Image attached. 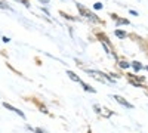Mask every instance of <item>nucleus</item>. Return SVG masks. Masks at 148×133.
<instances>
[{
	"mask_svg": "<svg viewBox=\"0 0 148 133\" xmlns=\"http://www.w3.org/2000/svg\"><path fill=\"white\" fill-rule=\"evenodd\" d=\"M116 35H117L119 39H125L126 37V33L121 31V30H116Z\"/></svg>",
	"mask_w": 148,
	"mask_h": 133,
	"instance_id": "nucleus-5",
	"label": "nucleus"
},
{
	"mask_svg": "<svg viewBox=\"0 0 148 133\" xmlns=\"http://www.w3.org/2000/svg\"><path fill=\"white\" fill-rule=\"evenodd\" d=\"M120 67H121V68H127V67H129V64H126V62H121V64H120Z\"/></svg>",
	"mask_w": 148,
	"mask_h": 133,
	"instance_id": "nucleus-9",
	"label": "nucleus"
},
{
	"mask_svg": "<svg viewBox=\"0 0 148 133\" xmlns=\"http://www.w3.org/2000/svg\"><path fill=\"white\" fill-rule=\"evenodd\" d=\"M95 9H102V3H99V2H98V3H95V6H93Z\"/></svg>",
	"mask_w": 148,
	"mask_h": 133,
	"instance_id": "nucleus-8",
	"label": "nucleus"
},
{
	"mask_svg": "<svg viewBox=\"0 0 148 133\" xmlns=\"http://www.w3.org/2000/svg\"><path fill=\"white\" fill-rule=\"evenodd\" d=\"M82 84H83V89H84L86 92H92V93L95 92V89H92L90 86H88V84H86V83H82Z\"/></svg>",
	"mask_w": 148,
	"mask_h": 133,
	"instance_id": "nucleus-6",
	"label": "nucleus"
},
{
	"mask_svg": "<svg viewBox=\"0 0 148 133\" xmlns=\"http://www.w3.org/2000/svg\"><path fill=\"white\" fill-rule=\"evenodd\" d=\"M0 6H2V8H8V5L3 2V0H0Z\"/></svg>",
	"mask_w": 148,
	"mask_h": 133,
	"instance_id": "nucleus-10",
	"label": "nucleus"
},
{
	"mask_svg": "<svg viewBox=\"0 0 148 133\" xmlns=\"http://www.w3.org/2000/svg\"><path fill=\"white\" fill-rule=\"evenodd\" d=\"M40 2H43V3H49V0H40Z\"/></svg>",
	"mask_w": 148,
	"mask_h": 133,
	"instance_id": "nucleus-12",
	"label": "nucleus"
},
{
	"mask_svg": "<svg viewBox=\"0 0 148 133\" xmlns=\"http://www.w3.org/2000/svg\"><path fill=\"white\" fill-rule=\"evenodd\" d=\"M114 99H116L119 104H121V105H125V106H127V108H132V105H130L129 102H126L123 98H120V96H114Z\"/></svg>",
	"mask_w": 148,
	"mask_h": 133,
	"instance_id": "nucleus-3",
	"label": "nucleus"
},
{
	"mask_svg": "<svg viewBox=\"0 0 148 133\" xmlns=\"http://www.w3.org/2000/svg\"><path fill=\"white\" fill-rule=\"evenodd\" d=\"M67 74L70 76V78H71V80H74V81H79V83H80V78H79L76 74H74L73 71H67Z\"/></svg>",
	"mask_w": 148,
	"mask_h": 133,
	"instance_id": "nucleus-4",
	"label": "nucleus"
},
{
	"mask_svg": "<svg viewBox=\"0 0 148 133\" xmlns=\"http://www.w3.org/2000/svg\"><path fill=\"white\" fill-rule=\"evenodd\" d=\"M34 132H36V133H45L42 129H34Z\"/></svg>",
	"mask_w": 148,
	"mask_h": 133,
	"instance_id": "nucleus-11",
	"label": "nucleus"
},
{
	"mask_svg": "<svg viewBox=\"0 0 148 133\" xmlns=\"http://www.w3.org/2000/svg\"><path fill=\"white\" fill-rule=\"evenodd\" d=\"M133 68L136 70V71H138V70H141V65H139V62H133Z\"/></svg>",
	"mask_w": 148,
	"mask_h": 133,
	"instance_id": "nucleus-7",
	"label": "nucleus"
},
{
	"mask_svg": "<svg viewBox=\"0 0 148 133\" xmlns=\"http://www.w3.org/2000/svg\"><path fill=\"white\" fill-rule=\"evenodd\" d=\"M77 8H79V10H80V14L83 15V16H86V18H89V19H92V21H95V22H99V18H96V15H93L92 12H89L86 8H83L82 5H79L77 3Z\"/></svg>",
	"mask_w": 148,
	"mask_h": 133,
	"instance_id": "nucleus-1",
	"label": "nucleus"
},
{
	"mask_svg": "<svg viewBox=\"0 0 148 133\" xmlns=\"http://www.w3.org/2000/svg\"><path fill=\"white\" fill-rule=\"evenodd\" d=\"M3 106H5V108H8V110H10L12 113H15V114H18L19 117H22V118H25V114H24V113H22L21 110H18V108H15V106H12V105H9V104H6V102L3 104Z\"/></svg>",
	"mask_w": 148,
	"mask_h": 133,
	"instance_id": "nucleus-2",
	"label": "nucleus"
}]
</instances>
